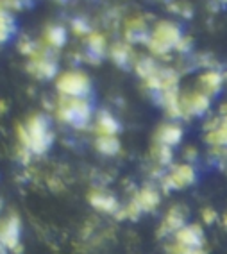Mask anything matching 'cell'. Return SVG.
<instances>
[{"label": "cell", "mask_w": 227, "mask_h": 254, "mask_svg": "<svg viewBox=\"0 0 227 254\" xmlns=\"http://www.w3.org/2000/svg\"><path fill=\"white\" fill-rule=\"evenodd\" d=\"M18 140L20 147L31 154H45L54 141L49 120L43 115H32L25 126L18 127Z\"/></svg>", "instance_id": "6da1fadb"}, {"label": "cell", "mask_w": 227, "mask_h": 254, "mask_svg": "<svg viewBox=\"0 0 227 254\" xmlns=\"http://www.w3.org/2000/svg\"><path fill=\"white\" fill-rule=\"evenodd\" d=\"M93 109H91L90 100L79 99V97H61L57 99L56 104V117L63 124L75 127V129H82L86 127L91 120Z\"/></svg>", "instance_id": "7a4b0ae2"}, {"label": "cell", "mask_w": 227, "mask_h": 254, "mask_svg": "<svg viewBox=\"0 0 227 254\" xmlns=\"http://www.w3.org/2000/svg\"><path fill=\"white\" fill-rule=\"evenodd\" d=\"M182 38V31L177 23L173 22H159L149 32L147 47L154 56H167L168 52L175 50L177 43Z\"/></svg>", "instance_id": "3957f363"}, {"label": "cell", "mask_w": 227, "mask_h": 254, "mask_svg": "<svg viewBox=\"0 0 227 254\" xmlns=\"http://www.w3.org/2000/svg\"><path fill=\"white\" fill-rule=\"evenodd\" d=\"M161 202V195L159 191L156 190L154 186H143L141 190H138L132 197V200L129 202L123 209H120L118 217L120 218H131V220H136L141 213H150L154 211L156 208Z\"/></svg>", "instance_id": "277c9868"}, {"label": "cell", "mask_w": 227, "mask_h": 254, "mask_svg": "<svg viewBox=\"0 0 227 254\" xmlns=\"http://www.w3.org/2000/svg\"><path fill=\"white\" fill-rule=\"evenodd\" d=\"M56 90L61 97H79V99H86L88 93L91 91V82L86 73L72 70V72H64L63 75L57 77L56 81Z\"/></svg>", "instance_id": "5b68a950"}, {"label": "cell", "mask_w": 227, "mask_h": 254, "mask_svg": "<svg viewBox=\"0 0 227 254\" xmlns=\"http://www.w3.org/2000/svg\"><path fill=\"white\" fill-rule=\"evenodd\" d=\"M197 181V170L191 163L172 165L167 174L161 176V188L165 191L182 190Z\"/></svg>", "instance_id": "8992f818"}, {"label": "cell", "mask_w": 227, "mask_h": 254, "mask_svg": "<svg viewBox=\"0 0 227 254\" xmlns=\"http://www.w3.org/2000/svg\"><path fill=\"white\" fill-rule=\"evenodd\" d=\"M27 70L38 79H52L57 73V61H56L54 52L50 49H40L36 54L29 58Z\"/></svg>", "instance_id": "52a82bcc"}, {"label": "cell", "mask_w": 227, "mask_h": 254, "mask_svg": "<svg viewBox=\"0 0 227 254\" xmlns=\"http://www.w3.org/2000/svg\"><path fill=\"white\" fill-rule=\"evenodd\" d=\"M20 236H22V224L16 215H9L4 220H0V245L5 251H18Z\"/></svg>", "instance_id": "ba28073f"}, {"label": "cell", "mask_w": 227, "mask_h": 254, "mask_svg": "<svg viewBox=\"0 0 227 254\" xmlns=\"http://www.w3.org/2000/svg\"><path fill=\"white\" fill-rule=\"evenodd\" d=\"M211 106V99L206 97L204 93H200L199 90L188 91L181 95V109H182V118H191V117H200L209 111Z\"/></svg>", "instance_id": "9c48e42d"}, {"label": "cell", "mask_w": 227, "mask_h": 254, "mask_svg": "<svg viewBox=\"0 0 227 254\" xmlns=\"http://www.w3.org/2000/svg\"><path fill=\"white\" fill-rule=\"evenodd\" d=\"M182 226H186V211L181 206H173V208L168 209L161 224H159L158 235L161 238L163 236H173Z\"/></svg>", "instance_id": "30bf717a"}, {"label": "cell", "mask_w": 227, "mask_h": 254, "mask_svg": "<svg viewBox=\"0 0 227 254\" xmlns=\"http://www.w3.org/2000/svg\"><path fill=\"white\" fill-rule=\"evenodd\" d=\"M224 81H226V75H224L220 70L211 68L206 70L199 75V82H197V90L200 93H204L206 97H217L224 88Z\"/></svg>", "instance_id": "8fae6325"}, {"label": "cell", "mask_w": 227, "mask_h": 254, "mask_svg": "<svg viewBox=\"0 0 227 254\" xmlns=\"http://www.w3.org/2000/svg\"><path fill=\"white\" fill-rule=\"evenodd\" d=\"M173 244L182 247H204V231L199 224H186L173 235Z\"/></svg>", "instance_id": "7c38bea8"}, {"label": "cell", "mask_w": 227, "mask_h": 254, "mask_svg": "<svg viewBox=\"0 0 227 254\" xmlns=\"http://www.w3.org/2000/svg\"><path fill=\"white\" fill-rule=\"evenodd\" d=\"M88 199H90V204L95 209H99V211H102V213L116 215L120 211L118 200L114 199L111 193H108V191L95 190V191H91Z\"/></svg>", "instance_id": "4fadbf2b"}, {"label": "cell", "mask_w": 227, "mask_h": 254, "mask_svg": "<svg viewBox=\"0 0 227 254\" xmlns=\"http://www.w3.org/2000/svg\"><path fill=\"white\" fill-rule=\"evenodd\" d=\"M158 100H159V104L165 108V111H167V115L170 118H182L181 93H179V88H172V90L158 93Z\"/></svg>", "instance_id": "5bb4252c"}, {"label": "cell", "mask_w": 227, "mask_h": 254, "mask_svg": "<svg viewBox=\"0 0 227 254\" xmlns=\"http://www.w3.org/2000/svg\"><path fill=\"white\" fill-rule=\"evenodd\" d=\"M108 52V43L102 34L97 32H90L86 38V59L90 63H99L100 59L104 58Z\"/></svg>", "instance_id": "9a60e30c"}, {"label": "cell", "mask_w": 227, "mask_h": 254, "mask_svg": "<svg viewBox=\"0 0 227 254\" xmlns=\"http://www.w3.org/2000/svg\"><path fill=\"white\" fill-rule=\"evenodd\" d=\"M182 140V127L179 124H163L156 132V143L175 147Z\"/></svg>", "instance_id": "2e32d148"}, {"label": "cell", "mask_w": 227, "mask_h": 254, "mask_svg": "<svg viewBox=\"0 0 227 254\" xmlns=\"http://www.w3.org/2000/svg\"><path fill=\"white\" fill-rule=\"evenodd\" d=\"M125 40L129 43H138V41H145L149 40V29H147V23L143 18H132L125 23Z\"/></svg>", "instance_id": "e0dca14e"}, {"label": "cell", "mask_w": 227, "mask_h": 254, "mask_svg": "<svg viewBox=\"0 0 227 254\" xmlns=\"http://www.w3.org/2000/svg\"><path fill=\"white\" fill-rule=\"evenodd\" d=\"M95 129L99 136H116V132H118V122H116V118L111 113L100 111L99 117H97Z\"/></svg>", "instance_id": "ac0fdd59"}, {"label": "cell", "mask_w": 227, "mask_h": 254, "mask_svg": "<svg viewBox=\"0 0 227 254\" xmlns=\"http://www.w3.org/2000/svg\"><path fill=\"white\" fill-rule=\"evenodd\" d=\"M111 59L118 64L120 68H127L129 64L134 61V52L127 43H114L111 47Z\"/></svg>", "instance_id": "d6986e66"}, {"label": "cell", "mask_w": 227, "mask_h": 254, "mask_svg": "<svg viewBox=\"0 0 227 254\" xmlns=\"http://www.w3.org/2000/svg\"><path fill=\"white\" fill-rule=\"evenodd\" d=\"M14 31H16V27H14L13 16H11V13L4 5V2L0 0V43L9 41L11 36L14 34Z\"/></svg>", "instance_id": "ffe728a7"}, {"label": "cell", "mask_w": 227, "mask_h": 254, "mask_svg": "<svg viewBox=\"0 0 227 254\" xmlns=\"http://www.w3.org/2000/svg\"><path fill=\"white\" fill-rule=\"evenodd\" d=\"M43 41L49 49H61L66 41V31L61 25H49L43 34Z\"/></svg>", "instance_id": "44dd1931"}, {"label": "cell", "mask_w": 227, "mask_h": 254, "mask_svg": "<svg viewBox=\"0 0 227 254\" xmlns=\"http://www.w3.org/2000/svg\"><path fill=\"white\" fill-rule=\"evenodd\" d=\"M95 147L100 154L104 156H114L118 154L120 150V141L116 136H97Z\"/></svg>", "instance_id": "7402d4cb"}, {"label": "cell", "mask_w": 227, "mask_h": 254, "mask_svg": "<svg viewBox=\"0 0 227 254\" xmlns=\"http://www.w3.org/2000/svg\"><path fill=\"white\" fill-rule=\"evenodd\" d=\"M206 143H209L211 147L227 149V124L222 122L217 129L206 132Z\"/></svg>", "instance_id": "603a6c76"}, {"label": "cell", "mask_w": 227, "mask_h": 254, "mask_svg": "<svg viewBox=\"0 0 227 254\" xmlns=\"http://www.w3.org/2000/svg\"><path fill=\"white\" fill-rule=\"evenodd\" d=\"M158 66H159V64L156 63L152 58H140V59H136V61H134V68H136V73L140 75L141 79L150 77V75L158 70Z\"/></svg>", "instance_id": "cb8c5ba5"}, {"label": "cell", "mask_w": 227, "mask_h": 254, "mask_svg": "<svg viewBox=\"0 0 227 254\" xmlns=\"http://www.w3.org/2000/svg\"><path fill=\"white\" fill-rule=\"evenodd\" d=\"M152 158L156 159V163H158V165H161V167H167V165L172 163V158H173L172 147L156 143L154 149H152Z\"/></svg>", "instance_id": "d4e9b609"}, {"label": "cell", "mask_w": 227, "mask_h": 254, "mask_svg": "<svg viewBox=\"0 0 227 254\" xmlns=\"http://www.w3.org/2000/svg\"><path fill=\"white\" fill-rule=\"evenodd\" d=\"M170 254H208L204 247H182V245L172 244L168 247Z\"/></svg>", "instance_id": "484cf974"}, {"label": "cell", "mask_w": 227, "mask_h": 254, "mask_svg": "<svg viewBox=\"0 0 227 254\" xmlns=\"http://www.w3.org/2000/svg\"><path fill=\"white\" fill-rule=\"evenodd\" d=\"M40 49H41V45L40 43H36V41H32V40H22L20 41V52H22L23 56L32 58V56L36 54Z\"/></svg>", "instance_id": "4316f807"}, {"label": "cell", "mask_w": 227, "mask_h": 254, "mask_svg": "<svg viewBox=\"0 0 227 254\" xmlns=\"http://www.w3.org/2000/svg\"><path fill=\"white\" fill-rule=\"evenodd\" d=\"M72 29L79 36H88V34H90V27H88L86 20H81V18L72 20Z\"/></svg>", "instance_id": "83f0119b"}, {"label": "cell", "mask_w": 227, "mask_h": 254, "mask_svg": "<svg viewBox=\"0 0 227 254\" xmlns=\"http://www.w3.org/2000/svg\"><path fill=\"white\" fill-rule=\"evenodd\" d=\"M217 218H218V213L215 211L213 208H204V209H202V222H204V224L211 226V224L217 222Z\"/></svg>", "instance_id": "f1b7e54d"}, {"label": "cell", "mask_w": 227, "mask_h": 254, "mask_svg": "<svg viewBox=\"0 0 227 254\" xmlns=\"http://www.w3.org/2000/svg\"><path fill=\"white\" fill-rule=\"evenodd\" d=\"M190 49H191L190 36H182L181 41L177 43V47H175V50H177V52H181V54H186V52H190Z\"/></svg>", "instance_id": "f546056e"}, {"label": "cell", "mask_w": 227, "mask_h": 254, "mask_svg": "<svg viewBox=\"0 0 227 254\" xmlns=\"http://www.w3.org/2000/svg\"><path fill=\"white\" fill-rule=\"evenodd\" d=\"M218 159H220V163H224L227 167V149H220V156H218Z\"/></svg>", "instance_id": "4dcf8cb0"}, {"label": "cell", "mask_w": 227, "mask_h": 254, "mask_svg": "<svg viewBox=\"0 0 227 254\" xmlns=\"http://www.w3.org/2000/svg\"><path fill=\"white\" fill-rule=\"evenodd\" d=\"M186 152H188V154H186V156H188V158H190V159H191V158H195V156H197V154H195V152H197V150H195V149H188V150H186Z\"/></svg>", "instance_id": "1f68e13d"}, {"label": "cell", "mask_w": 227, "mask_h": 254, "mask_svg": "<svg viewBox=\"0 0 227 254\" xmlns=\"http://www.w3.org/2000/svg\"><path fill=\"white\" fill-rule=\"evenodd\" d=\"M222 222H224V227H226V229H227V213H226V215H224V218H222Z\"/></svg>", "instance_id": "d6a6232c"}, {"label": "cell", "mask_w": 227, "mask_h": 254, "mask_svg": "<svg viewBox=\"0 0 227 254\" xmlns=\"http://www.w3.org/2000/svg\"><path fill=\"white\" fill-rule=\"evenodd\" d=\"M222 122H226V124H227V115H224V117H222Z\"/></svg>", "instance_id": "836d02e7"}, {"label": "cell", "mask_w": 227, "mask_h": 254, "mask_svg": "<svg viewBox=\"0 0 227 254\" xmlns=\"http://www.w3.org/2000/svg\"><path fill=\"white\" fill-rule=\"evenodd\" d=\"M222 2H227V0H222Z\"/></svg>", "instance_id": "e575fe53"}]
</instances>
